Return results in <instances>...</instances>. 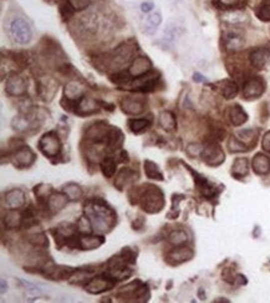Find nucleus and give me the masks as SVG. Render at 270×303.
Here are the masks:
<instances>
[{
    "mask_svg": "<svg viewBox=\"0 0 270 303\" xmlns=\"http://www.w3.org/2000/svg\"><path fill=\"white\" fill-rule=\"evenodd\" d=\"M85 215L90 218L92 226L99 232H107L115 226L117 215L104 200H92L85 205Z\"/></svg>",
    "mask_w": 270,
    "mask_h": 303,
    "instance_id": "1",
    "label": "nucleus"
},
{
    "mask_svg": "<svg viewBox=\"0 0 270 303\" xmlns=\"http://www.w3.org/2000/svg\"><path fill=\"white\" fill-rule=\"evenodd\" d=\"M138 204L148 214L159 212L164 206L163 192H162V190L158 186H151V184L141 186L140 202H138Z\"/></svg>",
    "mask_w": 270,
    "mask_h": 303,
    "instance_id": "2",
    "label": "nucleus"
},
{
    "mask_svg": "<svg viewBox=\"0 0 270 303\" xmlns=\"http://www.w3.org/2000/svg\"><path fill=\"white\" fill-rule=\"evenodd\" d=\"M38 148L44 156L53 159L59 156L63 147H61V140L60 138H59L58 133H56L55 130H50V132L45 133V134L40 138V140H39L38 143Z\"/></svg>",
    "mask_w": 270,
    "mask_h": 303,
    "instance_id": "3",
    "label": "nucleus"
},
{
    "mask_svg": "<svg viewBox=\"0 0 270 303\" xmlns=\"http://www.w3.org/2000/svg\"><path fill=\"white\" fill-rule=\"evenodd\" d=\"M10 35L14 38V41L19 45H27L32 41L33 32L29 24L24 19L17 18L10 24Z\"/></svg>",
    "mask_w": 270,
    "mask_h": 303,
    "instance_id": "4",
    "label": "nucleus"
},
{
    "mask_svg": "<svg viewBox=\"0 0 270 303\" xmlns=\"http://www.w3.org/2000/svg\"><path fill=\"white\" fill-rule=\"evenodd\" d=\"M202 159L210 166H218L224 162L225 154L218 143H208L202 152Z\"/></svg>",
    "mask_w": 270,
    "mask_h": 303,
    "instance_id": "5",
    "label": "nucleus"
},
{
    "mask_svg": "<svg viewBox=\"0 0 270 303\" xmlns=\"http://www.w3.org/2000/svg\"><path fill=\"white\" fill-rule=\"evenodd\" d=\"M115 286V280L110 276H96L90 278L85 284V291L92 294H100L105 291H109Z\"/></svg>",
    "mask_w": 270,
    "mask_h": 303,
    "instance_id": "6",
    "label": "nucleus"
},
{
    "mask_svg": "<svg viewBox=\"0 0 270 303\" xmlns=\"http://www.w3.org/2000/svg\"><path fill=\"white\" fill-rule=\"evenodd\" d=\"M265 91V82L261 77H251L244 84L243 97L248 101L259 98Z\"/></svg>",
    "mask_w": 270,
    "mask_h": 303,
    "instance_id": "7",
    "label": "nucleus"
},
{
    "mask_svg": "<svg viewBox=\"0 0 270 303\" xmlns=\"http://www.w3.org/2000/svg\"><path fill=\"white\" fill-rule=\"evenodd\" d=\"M59 84L53 77L45 76L38 81V94L43 101L50 102L58 94Z\"/></svg>",
    "mask_w": 270,
    "mask_h": 303,
    "instance_id": "8",
    "label": "nucleus"
},
{
    "mask_svg": "<svg viewBox=\"0 0 270 303\" xmlns=\"http://www.w3.org/2000/svg\"><path fill=\"white\" fill-rule=\"evenodd\" d=\"M111 127L107 124L104 120H99V122L94 123V124L90 126L86 130V138L89 140L94 143H106L107 137H109V133Z\"/></svg>",
    "mask_w": 270,
    "mask_h": 303,
    "instance_id": "9",
    "label": "nucleus"
},
{
    "mask_svg": "<svg viewBox=\"0 0 270 303\" xmlns=\"http://www.w3.org/2000/svg\"><path fill=\"white\" fill-rule=\"evenodd\" d=\"M37 156L35 153L30 150L28 146H23L19 150L14 152V156H13V164H14L17 168L19 169H25L29 168L34 164Z\"/></svg>",
    "mask_w": 270,
    "mask_h": 303,
    "instance_id": "10",
    "label": "nucleus"
},
{
    "mask_svg": "<svg viewBox=\"0 0 270 303\" xmlns=\"http://www.w3.org/2000/svg\"><path fill=\"white\" fill-rule=\"evenodd\" d=\"M28 84L24 77L18 74H12L5 82V91L10 96H22L27 92Z\"/></svg>",
    "mask_w": 270,
    "mask_h": 303,
    "instance_id": "11",
    "label": "nucleus"
},
{
    "mask_svg": "<svg viewBox=\"0 0 270 303\" xmlns=\"http://www.w3.org/2000/svg\"><path fill=\"white\" fill-rule=\"evenodd\" d=\"M37 117H32L29 114H20L12 120V127L18 132H27L29 130H37L40 127L41 123H38Z\"/></svg>",
    "mask_w": 270,
    "mask_h": 303,
    "instance_id": "12",
    "label": "nucleus"
},
{
    "mask_svg": "<svg viewBox=\"0 0 270 303\" xmlns=\"http://www.w3.org/2000/svg\"><path fill=\"white\" fill-rule=\"evenodd\" d=\"M194 255L193 250L191 248H187V246H174V248H172L168 254H167V261H168L171 265H179V264H183L186 261H189Z\"/></svg>",
    "mask_w": 270,
    "mask_h": 303,
    "instance_id": "13",
    "label": "nucleus"
},
{
    "mask_svg": "<svg viewBox=\"0 0 270 303\" xmlns=\"http://www.w3.org/2000/svg\"><path fill=\"white\" fill-rule=\"evenodd\" d=\"M25 202H27V195L22 189H12L4 195V204L10 210L20 209L24 206Z\"/></svg>",
    "mask_w": 270,
    "mask_h": 303,
    "instance_id": "14",
    "label": "nucleus"
},
{
    "mask_svg": "<svg viewBox=\"0 0 270 303\" xmlns=\"http://www.w3.org/2000/svg\"><path fill=\"white\" fill-rule=\"evenodd\" d=\"M76 270L73 267H66V266H55L53 264L50 265H46L44 268V274L46 277H49L50 280H68L70 277H73V274H75Z\"/></svg>",
    "mask_w": 270,
    "mask_h": 303,
    "instance_id": "15",
    "label": "nucleus"
},
{
    "mask_svg": "<svg viewBox=\"0 0 270 303\" xmlns=\"http://www.w3.org/2000/svg\"><path fill=\"white\" fill-rule=\"evenodd\" d=\"M270 58V48H259L251 51L249 54V62L251 68L255 70H263L269 62Z\"/></svg>",
    "mask_w": 270,
    "mask_h": 303,
    "instance_id": "16",
    "label": "nucleus"
},
{
    "mask_svg": "<svg viewBox=\"0 0 270 303\" xmlns=\"http://www.w3.org/2000/svg\"><path fill=\"white\" fill-rule=\"evenodd\" d=\"M152 68V62L146 56H140V58H136L135 60H132V64L128 68V74L131 77H141L146 74H148Z\"/></svg>",
    "mask_w": 270,
    "mask_h": 303,
    "instance_id": "17",
    "label": "nucleus"
},
{
    "mask_svg": "<svg viewBox=\"0 0 270 303\" xmlns=\"http://www.w3.org/2000/svg\"><path fill=\"white\" fill-rule=\"evenodd\" d=\"M84 96V87L77 81H70L64 88V98H66L69 104H74V110H75L77 102Z\"/></svg>",
    "mask_w": 270,
    "mask_h": 303,
    "instance_id": "18",
    "label": "nucleus"
},
{
    "mask_svg": "<svg viewBox=\"0 0 270 303\" xmlns=\"http://www.w3.org/2000/svg\"><path fill=\"white\" fill-rule=\"evenodd\" d=\"M97 111H99V104H97L96 100L89 96L81 97L75 107V114L80 116H90Z\"/></svg>",
    "mask_w": 270,
    "mask_h": 303,
    "instance_id": "19",
    "label": "nucleus"
},
{
    "mask_svg": "<svg viewBox=\"0 0 270 303\" xmlns=\"http://www.w3.org/2000/svg\"><path fill=\"white\" fill-rule=\"evenodd\" d=\"M68 202V196H66L64 192H53V194L50 195V198L48 199V202H45V205L49 212H51L53 214H56V212H61V210L66 206Z\"/></svg>",
    "mask_w": 270,
    "mask_h": 303,
    "instance_id": "20",
    "label": "nucleus"
},
{
    "mask_svg": "<svg viewBox=\"0 0 270 303\" xmlns=\"http://www.w3.org/2000/svg\"><path fill=\"white\" fill-rule=\"evenodd\" d=\"M157 81H158V80H157L156 75H154L152 71H150V72L146 74V75L137 77V78L135 80V82H133V87H135L136 90H138V91L150 92L154 90Z\"/></svg>",
    "mask_w": 270,
    "mask_h": 303,
    "instance_id": "21",
    "label": "nucleus"
},
{
    "mask_svg": "<svg viewBox=\"0 0 270 303\" xmlns=\"http://www.w3.org/2000/svg\"><path fill=\"white\" fill-rule=\"evenodd\" d=\"M121 110L125 112L126 114H142L143 110H145V104L140 100L136 98H130V97H126V98H122L120 102Z\"/></svg>",
    "mask_w": 270,
    "mask_h": 303,
    "instance_id": "22",
    "label": "nucleus"
},
{
    "mask_svg": "<svg viewBox=\"0 0 270 303\" xmlns=\"http://www.w3.org/2000/svg\"><path fill=\"white\" fill-rule=\"evenodd\" d=\"M137 178V173L135 170L130 168H122L117 173L115 179V186L118 190H123L130 183L135 182V179ZM137 180V179H136Z\"/></svg>",
    "mask_w": 270,
    "mask_h": 303,
    "instance_id": "23",
    "label": "nucleus"
},
{
    "mask_svg": "<svg viewBox=\"0 0 270 303\" xmlns=\"http://www.w3.org/2000/svg\"><path fill=\"white\" fill-rule=\"evenodd\" d=\"M133 54V48H131L130 44H121L117 48H115L114 58L112 61L116 66H122L123 64H126L127 61H130V58H132Z\"/></svg>",
    "mask_w": 270,
    "mask_h": 303,
    "instance_id": "24",
    "label": "nucleus"
},
{
    "mask_svg": "<svg viewBox=\"0 0 270 303\" xmlns=\"http://www.w3.org/2000/svg\"><path fill=\"white\" fill-rule=\"evenodd\" d=\"M254 173L258 176H265L270 172V158L263 153H258L254 156L253 162H251Z\"/></svg>",
    "mask_w": 270,
    "mask_h": 303,
    "instance_id": "25",
    "label": "nucleus"
},
{
    "mask_svg": "<svg viewBox=\"0 0 270 303\" xmlns=\"http://www.w3.org/2000/svg\"><path fill=\"white\" fill-rule=\"evenodd\" d=\"M188 169L192 172L193 176H194L195 186H198V189H199V192H202L203 196L212 198V196H214L215 194H217V189H215V186H213V184H210L209 182H208L207 179L204 178V176H199V174L194 173V172H193L191 168H188Z\"/></svg>",
    "mask_w": 270,
    "mask_h": 303,
    "instance_id": "26",
    "label": "nucleus"
},
{
    "mask_svg": "<svg viewBox=\"0 0 270 303\" xmlns=\"http://www.w3.org/2000/svg\"><path fill=\"white\" fill-rule=\"evenodd\" d=\"M123 142H125V136H123L122 130L118 127H111L106 140L107 148L110 150H118L122 148Z\"/></svg>",
    "mask_w": 270,
    "mask_h": 303,
    "instance_id": "27",
    "label": "nucleus"
},
{
    "mask_svg": "<svg viewBox=\"0 0 270 303\" xmlns=\"http://www.w3.org/2000/svg\"><path fill=\"white\" fill-rule=\"evenodd\" d=\"M105 242L104 236H94V235H84L79 238V248L85 251L95 250L99 248Z\"/></svg>",
    "mask_w": 270,
    "mask_h": 303,
    "instance_id": "28",
    "label": "nucleus"
},
{
    "mask_svg": "<svg viewBox=\"0 0 270 303\" xmlns=\"http://www.w3.org/2000/svg\"><path fill=\"white\" fill-rule=\"evenodd\" d=\"M225 48H227L228 52H238L245 45V40H244L243 35L238 34V32H229V34L225 36L224 40Z\"/></svg>",
    "mask_w": 270,
    "mask_h": 303,
    "instance_id": "29",
    "label": "nucleus"
},
{
    "mask_svg": "<svg viewBox=\"0 0 270 303\" xmlns=\"http://www.w3.org/2000/svg\"><path fill=\"white\" fill-rule=\"evenodd\" d=\"M228 117H229L231 124L235 126V127L244 124V123L248 120V114H246V112L244 111V108L240 104H234V106H231L229 108V112H228Z\"/></svg>",
    "mask_w": 270,
    "mask_h": 303,
    "instance_id": "30",
    "label": "nucleus"
},
{
    "mask_svg": "<svg viewBox=\"0 0 270 303\" xmlns=\"http://www.w3.org/2000/svg\"><path fill=\"white\" fill-rule=\"evenodd\" d=\"M222 19L225 22L231 25H238V24H244V22H248V15L243 10H229V12H225L222 15Z\"/></svg>",
    "mask_w": 270,
    "mask_h": 303,
    "instance_id": "31",
    "label": "nucleus"
},
{
    "mask_svg": "<svg viewBox=\"0 0 270 303\" xmlns=\"http://www.w3.org/2000/svg\"><path fill=\"white\" fill-rule=\"evenodd\" d=\"M158 123L162 130H164L166 132H173L177 128L176 116L172 114L171 111H162L159 114Z\"/></svg>",
    "mask_w": 270,
    "mask_h": 303,
    "instance_id": "32",
    "label": "nucleus"
},
{
    "mask_svg": "<svg viewBox=\"0 0 270 303\" xmlns=\"http://www.w3.org/2000/svg\"><path fill=\"white\" fill-rule=\"evenodd\" d=\"M249 162L246 158H238L231 164V176L236 179H241L248 176Z\"/></svg>",
    "mask_w": 270,
    "mask_h": 303,
    "instance_id": "33",
    "label": "nucleus"
},
{
    "mask_svg": "<svg viewBox=\"0 0 270 303\" xmlns=\"http://www.w3.org/2000/svg\"><path fill=\"white\" fill-rule=\"evenodd\" d=\"M219 90L220 94H222V96L224 97L225 100H233L234 97L238 94L239 91L238 84L234 81H231V80H224V81L220 82Z\"/></svg>",
    "mask_w": 270,
    "mask_h": 303,
    "instance_id": "34",
    "label": "nucleus"
},
{
    "mask_svg": "<svg viewBox=\"0 0 270 303\" xmlns=\"http://www.w3.org/2000/svg\"><path fill=\"white\" fill-rule=\"evenodd\" d=\"M145 174L148 179H152V180H163V174H162L161 169L157 166L156 163L150 159H146L145 160Z\"/></svg>",
    "mask_w": 270,
    "mask_h": 303,
    "instance_id": "35",
    "label": "nucleus"
},
{
    "mask_svg": "<svg viewBox=\"0 0 270 303\" xmlns=\"http://www.w3.org/2000/svg\"><path fill=\"white\" fill-rule=\"evenodd\" d=\"M23 220H24V216H23L19 212L10 210V212L5 215L4 224L8 228L13 230V228H18L20 225H23Z\"/></svg>",
    "mask_w": 270,
    "mask_h": 303,
    "instance_id": "36",
    "label": "nucleus"
},
{
    "mask_svg": "<svg viewBox=\"0 0 270 303\" xmlns=\"http://www.w3.org/2000/svg\"><path fill=\"white\" fill-rule=\"evenodd\" d=\"M151 126V120L147 118H137V120H128V128L131 130V132L135 133V134H140V133L145 132L146 130H148Z\"/></svg>",
    "mask_w": 270,
    "mask_h": 303,
    "instance_id": "37",
    "label": "nucleus"
},
{
    "mask_svg": "<svg viewBox=\"0 0 270 303\" xmlns=\"http://www.w3.org/2000/svg\"><path fill=\"white\" fill-rule=\"evenodd\" d=\"M80 20H81L80 24H81V28L84 32H89V34H94V32H96V30H97L96 15L92 14V12H89V14H86L85 16H82Z\"/></svg>",
    "mask_w": 270,
    "mask_h": 303,
    "instance_id": "38",
    "label": "nucleus"
},
{
    "mask_svg": "<svg viewBox=\"0 0 270 303\" xmlns=\"http://www.w3.org/2000/svg\"><path fill=\"white\" fill-rule=\"evenodd\" d=\"M64 194L68 196L69 202H77V200H80L82 198V189L81 186H77L75 183H69L66 184L65 186H64L63 189Z\"/></svg>",
    "mask_w": 270,
    "mask_h": 303,
    "instance_id": "39",
    "label": "nucleus"
},
{
    "mask_svg": "<svg viewBox=\"0 0 270 303\" xmlns=\"http://www.w3.org/2000/svg\"><path fill=\"white\" fill-rule=\"evenodd\" d=\"M100 166H101V170L102 173H104V176H106V178H111L116 173L117 162L115 160L114 156H105V158H102Z\"/></svg>",
    "mask_w": 270,
    "mask_h": 303,
    "instance_id": "40",
    "label": "nucleus"
},
{
    "mask_svg": "<svg viewBox=\"0 0 270 303\" xmlns=\"http://www.w3.org/2000/svg\"><path fill=\"white\" fill-rule=\"evenodd\" d=\"M188 241V234L184 230H173L168 235V242L173 246H182Z\"/></svg>",
    "mask_w": 270,
    "mask_h": 303,
    "instance_id": "41",
    "label": "nucleus"
},
{
    "mask_svg": "<svg viewBox=\"0 0 270 303\" xmlns=\"http://www.w3.org/2000/svg\"><path fill=\"white\" fill-rule=\"evenodd\" d=\"M161 22L162 15L159 12H154L148 15L147 20H146V32H147V34H153L154 30L161 25Z\"/></svg>",
    "mask_w": 270,
    "mask_h": 303,
    "instance_id": "42",
    "label": "nucleus"
},
{
    "mask_svg": "<svg viewBox=\"0 0 270 303\" xmlns=\"http://www.w3.org/2000/svg\"><path fill=\"white\" fill-rule=\"evenodd\" d=\"M227 147L231 153H243V152L249 150V146H246L245 143L241 142L238 137H234V136H231L228 140Z\"/></svg>",
    "mask_w": 270,
    "mask_h": 303,
    "instance_id": "43",
    "label": "nucleus"
},
{
    "mask_svg": "<svg viewBox=\"0 0 270 303\" xmlns=\"http://www.w3.org/2000/svg\"><path fill=\"white\" fill-rule=\"evenodd\" d=\"M76 228L80 234L82 235H90L94 230V226H92V222L90 220V218L87 215H84V216L79 218L76 222Z\"/></svg>",
    "mask_w": 270,
    "mask_h": 303,
    "instance_id": "44",
    "label": "nucleus"
},
{
    "mask_svg": "<svg viewBox=\"0 0 270 303\" xmlns=\"http://www.w3.org/2000/svg\"><path fill=\"white\" fill-rule=\"evenodd\" d=\"M28 241L32 244L35 248H48V238L44 232H38V234H32V235L28 236Z\"/></svg>",
    "mask_w": 270,
    "mask_h": 303,
    "instance_id": "45",
    "label": "nucleus"
},
{
    "mask_svg": "<svg viewBox=\"0 0 270 303\" xmlns=\"http://www.w3.org/2000/svg\"><path fill=\"white\" fill-rule=\"evenodd\" d=\"M34 192L39 200H45L46 202L49 198H50V195L53 194V188L49 184H39L38 186L34 188Z\"/></svg>",
    "mask_w": 270,
    "mask_h": 303,
    "instance_id": "46",
    "label": "nucleus"
},
{
    "mask_svg": "<svg viewBox=\"0 0 270 303\" xmlns=\"http://www.w3.org/2000/svg\"><path fill=\"white\" fill-rule=\"evenodd\" d=\"M236 137L246 144L248 142H253V140H255L256 132L254 130H251V128H249V130H240L236 132Z\"/></svg>",
    "mask_w": 270,
    "mask_h": 303,
    "instance_id": "47",
    "label": "nucleus"
},
{
    "mask_svg": "<svg viewBox=\"0 0 270 303\" xmlns=\"http://www.w3.org/2000/svg\"><path fill=\"white\" fill-rule=\"evenodd\" d=\"M121 258L128 264V265H132L136 262V258H137V252L135 250H132L131 248H123V250L120 252Z\"/></svg>",
    "mask_w": 270,
    "mask_h": 303,
    "instance_id": "48",
    "label": "nucleus"
},
{
    "mask_svg": "<svg viewBox=\"0 0 270 303\" xmlns=\"http://www.w3.org/2000/svg\"><path fill=\"white\" fill-rule=\"evenodd\" d=\"M256 18L261 22H270V2L264 4L256 10Z\"/></svg>",
    "mask_w": 270,
    "mask_h": 303,
    "instance_id": "49",
    "label": "nucleus"
},
{
    "mask_svg": "<svg viewBox=\"0 0 270 303\" xmlns=\"http://www.w3.org/2000/svg\"><path fill=\"white\" fill-rule=\"evenodd\" d=\"M92 0H68L69 4L71 5L74 10L76 12H81V10H85L86 8L90 6Z\"/></svg>",
    "mask_w": 270,
    "mask_h": 303,
    "instance_id": "50",
    "label": "nucleus"
},
{
    "mask_svg": "<svg viewBox=\"0 0 270 303\" xmlns=\"http://www.w3.org/2000/svg\"><path fill=\"white\" fill-rule=\"evenodd\" d=\"M110 78H111L112 82H115V84H127L128 81L131 80V75L127 72H116L115 75L110 76Z\"/></svg>",
    "mask_w": 270,
    "mask_h": 303,
    "instance_id": "51",
    "label": "nucleus"
},
{
    "mask_svg": "<svg viewBox=\"0 0 270 303\" xmlns=\"http://www.w3.org/2000/svg\"><path fill=\"white\" fill-rule=\"evenodd\" d=\"M203 148L200 144H198V143H191V144L187 146V153H188L189 156H202V152Z\"/></svg>",
    "mask_w": 270,
    "mask_h": 303,
    "instance_id": "52",
    "label": "nucleus"
},
{
    "mask_svg": "<svg viewBox=\"0 0 270 303\" xmlns=\"http://www.w3.org/2000/svg\"><path fill=\"white\" fill-rule=\"evenodd\" d=\"M220 6L225 8V9H234V8L239 6L241 0H218Z\"/></svg>",
    "mask_w": 270,
    "mask_h": 303,
    "instance_id": "53",
    "label": "nucleus"
},
{
    "mask_svg": "<svg viewBox=\"0 0 270 303\" xmlns=\"http://www.w3.org/2000/svg\"><path fill=\"white\" fill-rule=\"evenodd\" d=\"M74 12H75V10H74L73 8H71V5L69 4V2H68V4H66V6H61V14H63L64 19H65V20L70 19V18L73 16Z\"/></svg>",
    "mask_w": 270,
    "mask_h": 303,
    "instance_id": "54",
    "label": "nucleus"
},
{
    "mask_svg": "<svg viewBox=\"0 0 270 303\" xmlns=\"http://www.w3.org/2000/svg\"><path fill=\"white\" fill-rule=\"evenodd\" d=\"M261 147H263L264 150L270 153V130L264 134L263 140H261Z\"/></svg>",
    "mask_w": 270,
    "mask_h": 303,
    "instance_id": "55",
    "label": "nucleus"
},
{
    "mask_svg": "<svg viewBox=\"0 0 270 303\" xmlns=\"http://www.w3.org/2000/svg\"><path fill=\"white\" fill-rule=\"evenodd\" d=\"M141 10H142L143 12H151V10H153V4L152 2H143V4L141 5Z\"/></svg>",
    "mask_w": 270,
    "mask_h": 303,
    "instance_id": "56",
    "label": "nucleus"
},
{
    "mask_svg": "<svg viewBox=\"0 0 270 303\" xmlns=\"http://www.w3.org/2000/svg\"><path fill=\"white\" fill-rule=\"evenodd\" d=\"M143 222H145V220H143L142 216H140L137 219V222H133L132 226H133V228H135V230H140V228L143 226Z\"/></svg>",
    "mask_w": 270,
    "mask_h": 303,
    "instance_id": "57",
    "label": "nucleus"
},
{
    "mask_svg": "<svg viewBox=\"0 0 270 303\" xmlns=\"http://www.w3.org/2000/svg\"><path fill=\"white\" fill-rule=\"evenodd\" d=\"M193 78H194L195 82H205V81H207V78H205V77L203 75H200L199 72H195L194 75H193Z\"/></svg>",
    "mask_w": 270,
    "mask_h": 303,
    "instance_id": "58",
    "label": "nucleus"
},
{
    "mask_svg": "<svg viewBox=\"0 0 270 303\" xmlns=\"http://www.w3.org/2000/svg\"><path fill=\"white\" fill-rule=\"evenodd\" d=\"M128 156H127V153H126L125 150H122L121 152V156H120V162H127L128 160Z\"/></svg>",
    "mask_w": 270,
    "mask_h": 303,
    "instance_id": "59",
    "label": "nucleus"
},
{
    "mask_svg": "<svg viewBox=\"0 0 270 303\" xmlns=\"http://www.w3.org/2000/svg\"><path fill=\"white\" fill-rule=\"evenodd\" d=\"M8 284L5 286V280H2V294H5V290H7Z\"/></svg>",
    "mask_w": 270,
    "mask_h": 303,
    "instance_id": "60",
    "label": "nucleus"
},
{
    "mask_svg": "<svg viewBox=\"0 0 270 303\" xmlns=\"http://www.w3.org/2000/svg\"><path fill=\"white\" fill-rule=\"evenodd\" d=\"M198 294H199L200 300H205V296H204V292H203V290H202V288H200V290H199V292H198Z\"/></svg>",
    "mask_w": 270,
    "mask_h": 303,
    "instance_id": "61",
    "label": "nucleus"
}]
</instances>
